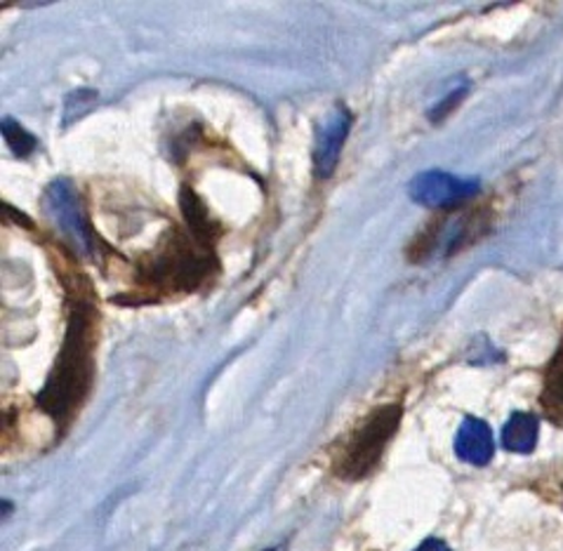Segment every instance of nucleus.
<instances>
[{"mask_svg": "<svg viewBox=\"0 0 563 551\" xmlns=\"http://www.w3.org/2000/svg\"><path fill=\"white\" fill-rule=\"evenodd\" d=\"M179 206L185 227L168 233L137 269V286L146 293V302L163 295L203 288L220 272V260L214 255L220 224L189 187L181 189Z\"/></svg>", "mask_w": 563, "mask_h": 551, "instance_id": "f257e3e1", "label": "nucleus"}, {"mask_svg": "<svg viewBox=\"0 0 563 551\" xmlns=\"http://www.w3.org/2000/svg\"><path fill=\"white\" fill-rule=\"evenodd\" d=\"M404 417L401 404H385L363 417L361 425L346 437L333 460V472L344 481H363L375 472L385 448L399 431Z\"/></svg>", "mask_w": 563, "mask_h": 551, "instance_id": "7ed1b4c3", "label": "nucleus"}, {"mask_svg": "<svg viewBox=\"0 0 563 551\" xmlns=\"http://www.w3.org/2000/svg\"><path fill=\"white\" fill-rule=\"evenodd\" d=\"M540 406L544 415H548V420L563 427V342L554 354L548 373H544Z\"/></svg>", "mask_w": 563, "mask_h": 551, "instance_id": "1a4fd4ad", "label": "nucleus"}, {"mask_svg": "<svg viewBox=\"0 0 563 551\" xmlns=\"http://www.w3.org/2000/svg\"><path fill=\"white\" fill-rule=\"evenodd\" d=\"M3 135L10 144V148L14 152V156L26 158V156L33 154V148H36V137H33L31 132H26L20 123L12 121V119L3 121Z\"/></svg>", "mask_w": 563, "mask_h": 551, "instance_id": "9d476101", "label": "nucleus"}, {"mask_svg": "<svg viewBox=\"0 0 563 551\" xmlns=\"http://www.w3.org/2000/svg\"><path fill=\"white\" fill-rule=\"evenodd\" d=\"M352 130V113L342 104L330 111L317 128V146H313V170L319 177L335 173L346 135Z\"/></svg>", "mask_w": 563, "mask_h": 551, "instance_id": "423d86ee", "label": "nucleus"}, {"mask_svg": "<svg viewBox=\"0 0 563 551\" xmlns=\"http://www.w3.org/2000/svg\"><path fill=\"white\" fill-rule=\"evenodd\" d=\"M43 210L47 220L57 227V231L66 239L76 255L86 260H97L102 241L88 220L86 210H82L76 187L69 179H57L49 184L43 194Z\"/></svg>", "mask_w": 563, "mask_h": 551, "instance_id": "20e7f679", "label": "nucleus"}, {"mask_svg": "<svg viewBox=\"0 0 563 551\" xmlns=\"http://www.w3.org/2000/svg\"><path fill=\"white\" fill-rule=\"evenodd\" d=\"M416 551H453L449 544L445 542H441V540H437V538H429V540H424Z\"/></svg>", "mask_w": 563, "mask_h": 551, "instance_id": "f8f14e48", "label": "nucleus"}, {"mask_svg": "<svg viewBox=\"0 0 563 551\" xmlns=\"http://www.w3.org/2000/svg\"><path fill=\"white\" fill-rule=\"evenodd\" d=\"M71 307L69 323L53 373L36 396L38 408L49 415L62 431L69 427L82 404L88 400L95 379V344H97V307L86 280L69 288Z\"/></svg>", "mask_w": 563, "mask_h": 551, "instance_id": "f03ea898", "label": "nucleus"}, {"mask_svg": "<svg viewBox=\"0 0 563 551\" xmlns=\"http://www.w3.org/2000/svg\"><path fill=\"white\" fill-rule=\"evenodd\" d=\"M460 97H462V92H457V95H453V97L449 99V102H451V107H453V104L457 102V99H460ZM445 109H449V104H445V107H443L441 111H434V119H439V115H443V113H445Z\"/></svg>", "mask_w": 563, "mask_h": 551, "instance_id": "ddd939ff", "label": "nucleus"}, {"mask_svg": "<svg viewBox=\"0 0 563 551\" xmlns=\"http://www.w3.org/2000/svg\"><path fill=\"white\" fill-rule=\"evenodd\" d=\"M540 433V420L531 412H515L509 417V422L503 429V445L509 453L528 455L533 453L538 445Z\"/></svg>", "mask_w": 563, "mask_h": 551, "instance_id": "6e6552de", "label": "nucleus"}, {"mask_svg": "<svg viewBox=\"0 0 563 551\" xmlns=\"http://www.w3.org/2000/svg\"><path fill=\"white\" fill-rule=\"evenodd\" d=\"M455 453L462 462L484 466L495 455V441L490 427L478 420V417H465L457 437H455Z\"/></svg>", "mask_w": 563, "mask_h": 551, "instance_id": "0eeeda50", "label": "nucleus"}, {"mask_svg": "<svg viewBox=\"0 0 563 551\" xmlns=\"http://www.w3.org/2000/svg\"><path fill=\"white\" fill-rule=\"evenodd\" d=\"M95 97L97 95L90 92V90H78V92L69 95V99H66V111H64L66 123L80 119V115L95 104Z\"/></svg>", "mask_w": 563, "mask_h": 551, "instance_id": "9b49d317", "label": "nucleus"}, {"mask_svg": "<svg viewBox=\"0 0 563 551\" xmlns=\"http://www.w3.org/2000/svg\"><path fill=\"white\" fill-rule=\"evenodd\" d=\"M482 189V181L474 177H457L441 170L422 173L410 181V198L424 208L449 210L457 208Z\"/></svg>", "mask_w": 563, "mask_h": 551, "instance_id": "39448f33", "label": "nucleus"}]
</instances>
